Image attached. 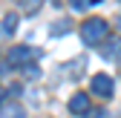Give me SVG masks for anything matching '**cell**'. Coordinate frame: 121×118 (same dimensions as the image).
<instances>
[{"label": "cell", "instance_id": "cell-1", "mask_svg": "<svg viewBox=\"0 0 121 118\" xmlns=\"http://www.w3.org/2000/svg\"><path fill=\"white\" fill-rule=\"evenodd\" d=\"M78 35H81V40L86 43V46H101V43L110 38V26H107V20H101V17H89V20L81 23Z\"/></svg>", "mask_w": 121, "mask_h": 118}, {"label": "cell", "instance_id": "cell-2", "mask_svg": "<svg viewBox=\"0 0 121 118\" xmlns=\"http://www.w3.org/2000/svg\"><path fill=\"white\" fill-rule=\"evenodd\" d=\"M89 86H92V92L101 95V98H112V92H115V84H112L110 75H95Z\"/></svg>", "mask_w": 121, "mask_h": 118}, {"label": "cell", "instance_id": "cell-3", "mask_svg": "<svg viewBox=\"0 0 121 118\" xmlns=\"http://www.w3.org/2000/svg\"><path fill=\"white\" fill-rule=\"evenodd\" d=\"M32 49L29 46H12L9 49V66H26L29 61H32Z\"/></svg>", "mask_w": 121, "mask_h": 118}, {"label": "cell", "instance_id": "cell-4", "mask_svg": "<svg viewBox=\"0 0 121 118\" xmlns=\"http://www.w3.org/2000/svg\"><path fill=\"white\" fill-rule=\"evenodd\" d=\"M101 58H104V61H118V58H121V38H107V40H104L101 43Z\"/></svg>", "mask_w": 121, "mask_h": 118}, {"label": "cell", "instance_id": "cell-5", "mask_svg": "<svg viewBox=\"0 0 121 118\" xmlns=\"http://www.w3.org/2000/svg\"><path fill=\"white\" fill-rule=\"evenodd\" d=\"M89 110H92V107H89V95L86 92H75L69 98V112L72 115H86Z\"/></svg>", "mask_w": 121, "mask_h": 118}, {"label": "cell", "instance_id": "cell-6", "mask_svg": "<svg viewBox=\"0 0 121 118\" xmlns=\"http://www.w3.org/2000/svg\"><path fill=\"white\" fill-rule=\"evenodd\" d=\"M0 118H26V112H23V107L20 104H14V101H3L0 104Z\"/></svg>", "mask_w": 121, "mask_h": 118}, {"label": "cell", "instance_id": "cell-7", "mask_svg": "<svg viewBox=\"0 0 121 118\" xmlns=\"http://www.w3.org/2000/svg\"><path fill=\"white\" fill-rule=\"evenodd\" d=\"M14 29H17V14L9 12L6 17H3V23H0V32H3V35H12Z\"/></svg>", "mask_w": 121, "mask_h": 118}, {"label": "cell", "instance_id": "cell-8", "mask_svg": "<svg viewBox=\"0 0 121 118\" xmlns=\"http://www.w3.org/2000/svg\"><path fill=\"white\" fill-rule=\"evenodd\" d=\"M69 3H72L75 12H84V9H89V6H95L98 0H69Z\"/></svg>", "mask_w": 121, "mask_h": 118}, {"label": "cell", "instance_id": "cell-9", "mask_svg": "<svg viewBox=\"0 0 121 118\" xmlns=\"http://www.w3.org/2000/svg\"><path fill=\"white\" fill-rule=\"evenodd\" d=\"M20 3H23V9L35 12V9H40V3H43V0H20Z\"/></svg>", "mask_w": 121, "mask_h": 118}, {"label": "cell", "instance_id": "cell-10", "mask_svg": "<svg viewBox=\"0 0 121 118\" xmlns=\"http://www.w3.org/2000/svg\"><path fill=\"white\" fill-rule=\"evenodd\" d=\"M81 118H107V112H104V110H89V112L81 115Z\"/></svg>", "mask_w": 121, "mask_h": 118}, {"label": "cell", "instance_id": "cell-11", "mask_svg": "<svg viewBox=\"0 0 121 118\" xmlns=\"http://www.w3.org/2000/svg\"><path fill=\"white\" fill-rule=\"evenodd\" d=\"M26 75H29V78H40V69L32 66V63H26Z\"/></svg>", "mask_w": 121, "mask_h": 118}, {"label": "cell", "instance_id": "cell-12", "mask_svg": "<svg viewBox=\"0 0 121 118\" xmlns=\"http://www.w3.org/2000/svg\"><path fill=\"white\" fill-rule=\"evenodd\" d=\"M3 101H6V89H3V86H0V104H3Z\"/></svg>", "mask_w": 121, "mask_h": 118}, {"label": "cell", "instance_id": "cell-13", "mask_svg": "<svg viewBox=\"0 0 121 118\" xmlns=\"http://www.w3.org/2000/svg\"><path fill=\"white\" fill-rule=\"evenodd\" d=\"M118 23H121V17H118Z\"/></svg>", "mask_w": 121, "mask_h": 118}]
</instances>
